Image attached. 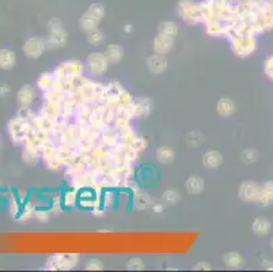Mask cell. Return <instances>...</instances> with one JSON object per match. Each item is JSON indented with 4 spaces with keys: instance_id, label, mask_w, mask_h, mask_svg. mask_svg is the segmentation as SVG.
<instances>
[{
    "instance_id": "cell-28",
    "label": "cell",
    "mask_w": 273,
    "mask_h": 272,
    "mask_svg": "<svg viewBox=\"0 0 273 272\" xmlns=\"http://www.w3.org/2000/svg\"><path fill=\"white\" fill-rule=\"evenodd\" d=\"M87 43L90 45H94V47H98L101 44L105 41V34L101 32L100 29H94V30H91V32L87 33Z\"/></svg>"
},
{
    "instance_id": "cell-4",
    "label": "cell",
    "mask_w": 273,
    "mask_h": 272,
    "mask_svg": "<svg viewBox=\"0 0 273 272\" xmlns=\"http://www.w3.org/2000/svg\"><path fill=\"white\" fill-rule=\"evenodd\" d=\"M80 260V255L78 253H56L48 259L45 264V270L56 271V270H72Z\"/></svg>"
},
{
    "instance_id": "cell-44",
    "label": "cell",
    "mask_w": 273,
    "mask_h": 272,
    "mask_svg": "<svg viewBox=\"0 0 273 272\" xmlns=\"http://www.w3.org/2000/svg\"><path fill=\"white\" fill-rule=\"evenodd\" d=\"M10 93H11V89L8 87V86L4 85V83H1V85H0V97H1V98L8 97L10 96Z\"/></svg>"
},
{
    "instance_id": "cell-20",
    "label": "cell",
    "mask_w": 273,
    "mask_h": 272,
    "mask_svg": "<svg viewBox=\"0 0 273 272\" xmlns=\"http://www.w3.org/2000/svg\"><path fill=\"white\" fill-rule=\"evenodd\" d=\"M155 157H157V161L162 165H167V163H171L175 158V153L171 147L168 146H161L159 149L157 150L155 153Z\"/></svg>"
},
{
    "instance_id": "cell-16",
    "label": "cell",
    "mask_w": 273,
    "mask_h": 272,
    "mask_svg": "<svg viewBox=\"0 0 273 272\" xmlns=\"http://www.w3.org/2000/svg\"><path fill=\"white\" fill-rule=\"evenodd\" d=\"M236 110L235 102L230 98H220L216 104V112L220 114L221 117H230Z\"/></svg>"
},
{
    "instance_id": "cell-25",
    "label": "cell",
    "mask_w": 273,
    "mask_h": 272,
    "mask_svg": "<svg viewBox=\"0 0 273 272\" xmlns=\"http://www.w3.org/2000/svg\"><path fill=\"white\" fill-rule=\"evenodd\" d=\"M53 80H55V76H53V72H44L38 76L37 79V86L38 89L41 91H48L52 89L53 85Z\"/></svg>"
},
{
    "instance_id": "cell-18",
    "label": "cell",
    "mask_w": 273,
    "mask_h": 272,
    "mask_svg": "<svg viewBox=\"0 0 273 272\" xmlns=\"http://www.w3.org/2000/svg\"><path fill=\"white\" fill-rule=\"evenodd\" d=\"M16 64V54L11 49H0V68L10 71Z\"/></svg>"
},
{
    "instance_id": "cell-40",
    "label": "cell",
    "mask_w": 273,
    "mask_h": 272,
    "mask_svg": "<svg viewBox=\"0 0 273 272\" xmlns=\"http://www.w3.org/2000/svg\"><path fill=\"white\" fill-rule=\"evenodd\" d=\"M63 210V202H61V195H57L52 199V207H51V213L60 214Z\"/></svg>"
},
{
    "instance_id": "cell-23",
    "label": "cell",
    "mask_w": 273,
    "mask_h": 272,
    "mask_svg": "<svg viewBox=\"0 0 273 272\" xmlns=\"http://www.w3.org/2000/svg\"><path fill=\"white\" fill-rule=\"evenodd\" d=\"M158 33L164 34V36H170V37H175L178 33V26L173 21H164L158 26Z\"/></svg>"
},
{
    "instance_id": "cell-36",
    "label": "cell",
    "mask_w": 273,
    "mask_h": 272,
    "mask_svg": "<svg viewBox=\"0 0 273 272\" xmlns=\"http://www.w3.org/2000/svg\"><path fill=\"white\" fill-rule=\"evenodd\" d=\"M186 143L189 144L190 147H197L203 143V135L200 132H190L186 136Z\"/></svg>"
},
{
    "instance_id": "cell-33",
    "label": "cell",
    "mask_w": 273,
    "mask_h": 272,
    "mask_svg": "<svg viewBox=\"0 0 273 272\" xmlns=\"http://www.w3.org/2000/svg\"><path fill=\"white\" fill-rule=\"evenodd\" d=\"M256 204H258L260 207H269L271 204L273 203V199L269 196L268 193L264 191L263 188L260 189V192H258L257 198H256Z\"/></svg>"
},
{
    "instance_id": "cell-15",
    "label": "cell",
    "mask_w": 273,
    "mask_h": 272,
    "mask_svg": "<svg viewBox=\"0 0 273 272\" xmlns=\"http://www.w3.org/2000/svg\"><path fill=\"white\" fill-rule=\"evenodd\" d=\"M205 182L201 176H190L185 182V189L190 195H200L204 191Z\"/></svg>"
},
{
    "instance_id": "cell-12",
    "label": "cell",
    "mask_w": 273,
    "mask_h": 272,
    "mask_svg": "<svg viewBox=\"0 0 273 272\" xmlns=\"http://www.w3.org/2000/svg\"><path fill=\"white\" fill-rule=\"evenodd\" d=\"M201 162H203V166L207 169H218L223 163V155L216 150H210V151L204 153Z\"/></svg>"
},
{
    "instance_id": "cell-48",
    "label": "cell",
    "mask_w": 273,
    "mask_h": 272,
    "mask_svg": "<svg viewBox=\"0 0 273 272\" xmlns=\"http://www.w3.org/2000/svg\"><path fill=\"white\" fill-rule=\"evenodd\" d=\"M271 248H272V249H273V238H272V240H271Z\"/></svg>"
},
{
    "instance_id": "cell-11",
    "label": "cell",
    "mask_w": 273,
    "mask_h": 272,
    "mask_svg": "<svg viewBox=\"0 0 273 272\" xmlns=\"http://www.w3.org/2000/svg\"><path fill=\"white\" fill-rule=\"evenodd\" d=\"M36 98V93H34V87L30 85L22 86L21 89L16 93V101L21 107H30Z\"/></svg>"
},
{
    "instance_id": "cell-29",
    "label": "cell",
    "mask_w": 273,
    "mask_h": 272,
    "mask_svg": "<svg viewBox=\"0 0 273 272\" xmlns=\"http://www.w3.org/2000/svg\"><path fill=\"white\" fill-rule=\"evenodd\" d=\"M34 211H36L34 206H33L30 202H27L26 204H23V207H21V211H19V214H18L16 219H18V220H21V222L29 220L32 217H34Z\"/></svg>"
},
{
    "instance_id": "cell-21",
    "label": "cell",
    "mask_w": 273,
    "mask_h": 272,
    "mask_svg": "<svg viewBox=\"0 0 273 272\" xmlns=\"http://www.w3.org/2000/svg\"><path fill=\"white\" fill-rule=\"evenodd\" d=\"M223 263L224 266L231 270H238L243 266V257L238 252H227L223 256Z\"/></svg>"
},
{
    "instance_id": "cell-37",
    "label": "cell",
    "mask_w": 273,
    "mask_h": 272,
    "mask_svg": "<svg viewBox=\"0 0 273 272\" xmlns=\"http://www.w3.org/2000/svg\"><path fill=\"white\" fill-rule=\"evenodd\" d=\"M86 270L87 271H102L104 270V263L100 259H90L86 263Z\"/></svg>"
},
{
    "instance_id": "cell-9",
    "label": "cell",
    "mask_w": 273,
    "mask_h": 272,
    "mask_svg": "<svg viewBox=\"0 0 273 272\" xmlns=\"http://www.w3.org/2000/svg\"><path fill=\"white\" fill-rule=\"evenodd\" d=\"M147 69L151 74H163L167 69V60L164 54H155L147 59Z\"/></svg>"
},
{
    "instance_id": "cell-2",
    "label": "cell",
    "mask_w": 273,
    "mask_h": 272,
    "mask_svg": "<svg viewBox=\"0 0 273 272\" xmlns=\"http://www.w3.org/2000/svg\"><path fill=\"white\" fill-rule=\"evenodd\" d=\"M105 7L101 3H93L87 10L84 11V14L79 18V27L84 33H89L94 29H98L100 23L105 18Z\"/></svg>"
},
{
    "instance_id": "cell-34",
    "label": "cell",
    "mask_w": 273,
    "mask_h": 272,
    "mask_svg": "<svg viewBox=\"0 0 273 272\" xmlns=\"http://www.w3.org/2000/svg\"><path fill=\"white\" fill-rule=\"evenodd\" d=\"M146 266H144V262L139 257H133V259H129L128 263H126V270L128 271H142L144 270Z\"/></svg>"
},
{
    "instance_id": "cell-32",
    "label": "cell",
    "mask_w": 273,
    "mask_h": 272,
    "mask_svg": "<svg viewBox=\"0 0 273 272\" xmlns=\"http://www.w3.org/2000/svg\"><path fill=\"white\" fill-rule=\"evenodd\" d=\"M48 30H49V34H53V33L64 32L65 29H64L63 21H61L60 18H57V16L52 18L51 21L48 22Z\"/></svg>"
},
{
    "instance_id": "cell-43",
    "label": "cell",
    "mask_w": 273,
    "mask_h": 272,
    "mask_svg": "<svg viewBox=\"0 0 273 272\" xmlns=\"http://www.w3.org/2000/svg\"><path fill=\"white\" fill-rule=\"evenodd\" d=\"M211 264L207 262H200L196 264L195 267H193V270H197V271H210L211 270Z\"/></svg>"
},
{
    "instance_id": "cell-17",
    "label": "cell",
    "mask_w": 273,
    "mask_h": 272,
    "mask_svg": "<svg viewBox=\"0 0 273 272\" xmlns=\"http://www.w3.org/2000/svg\"><path fill=\"white\" fill-rule=\"evenodd\" d=\"M271 229H272V224H271V220L264 217H258V218L254 219V222L252 224V230L254 231V234H257L258 237H265L271 233Z\"/></svg>"
},
{
    "instance_id": "cell-7",
    "label": "cell",
    "mask_w": 273,
    "mask_h": 272,
    "mask_svg": "<svg viewBox=\"0 0 273 272\" xmlns=\"http://www.w3.org/2000/svg\"><path fill=\"white\" fill-rule=\"evenodd\" d=\"M261 185L256 181H243L238 188V198L245 203H254Z\"/></svg>"
},
{
    "instance_id": "cell-49",
    "label": "cell",
    "mask_w": 273,
    "mask_h": 272,
    "mask_svg": "<svg viewBox=\"0 0 273 272\" xmlns=\"http://www.w3.org/2000/svg\"><path fill=\"white\" fill-rule=\"evenodd\" d=\"M0 146H1V140H0Z\"/></svg>"
},
{
    "instance_id": "cell-35",
    "label": "cell",
    "mask_w": 273,
    "mask_h": 272,
    "mask_svg": "<svg viewBox=\"0 0 273 272\" xmlns=\"http://www.w3.org/2000/svg\"><path fill=\"white\" fill-rule=\"evenodd\" d=\"M34 116H36V113L33 112L29 107H21V109L16 112V117L25 120V121H32Z\"/></svg>"
},
{
    "instance_id": "cell-6",
    "label": "cell",
    "mask_w": 273,
    "mask_h": 272,
    "mask_svg": "<svg viewBox=\"0 0 273 272\" xmlns=\"http://www.w3.org/2000/svg\"><path fill=\"white\" fill-rule=\"evenodd\" d=\"M47 49L45 45V40H42L40 37H32L27 40L26 43L23 44L22 51L23 54H26L29 59H38Z\"/></svg>"
},
{
    "instance_id": "cell-39",
    "label": "cell",
    "mask_w": 273,
    "mask_h": 272,
    "mask_svg": "<svg viewBox=\"0 0 273 272\" xmlns=\"http://www.w3.org/2000/svg\"><path fill=\"white\" fill-rule=\"evenodd\" d=\"M51 208L49 210H45V208H37L34 211V217L40 220V222H47L51 218Z\"/></svg>"
},
{
    "instance_id": "cell-42",
    "label": "cell",
    "mask_w": 273,
    "mask_h": 272,
    "mask_svg": "<svg viewBox=\"0 0 273 272\" xmlns=\"http://www.w3.org/2000/svg\"><path fill=\"white\" fill-rule=\"evenodd\" d=\"M261 188H263L264 191L273 199V180H271V181H265L263 185H261Z\"/></svg>"
},
{
    "instance_id": "cell-30",
    "label": "cell",
    "mask_w": 273,
    "mask_h": 272,
    "mask_svg": "<svg viewBox=\"0 0 273 272\" xmlns=\"http://www.w3.org/2000/svg\"><path fill=\"white\" fill-rule=\"evenodd\" d=\"M44 161H45V165L48 166V169H51V170L53 171L60 170V169L64 166L63 157L58 154V153L56 155L51 157V158H48V160H44Z\"/></svg>"
},
{
    "instance_id": "cell-41",
    "label": "cell",
    "mask_w": 273,
    "mask_h": 272,
    "mask_svg": "<svg viewBox=\"0 0 273 272\" xmlns=\"http://www.w3.org/2000/svg\"><path fill=\"white\" fill-rule=\"evenodd\" d=\"M10 210H11V214H12V217H18V214H19V211H21V206H19V202L16 200L15 198L11 199V203H10Z\"/></svg>"
},
{
    "instance_id": "cell-8",
    "label": "cell",
    "mask_w": 273,
    "mask_h": 272,
    "mask_svg": "<svg viewBox=\"0 0 273 272\" xmlns=\"http://www.w3.org/2000/svg\"><path fill=\"white\" fill-rule=\"evenodd\" d=\"M174 45V37H170V36H164V34H161L158 33L157 37L154 38V52L159 54H167L171 49H173Z\"/></svg>"
},
{
    "instance_id": "cell-19",
    "label": "cell",
    "mask_w": 273,
    "mask_h": 272,
    "mask_svg": "<svg viewBox=\"0 0 273 272\" xmlns=\"http://www.w3.org/2000/svg\"><path fill=\"white\" fill-rule=\"evenodd\" d=\"M151 109H153L151 100H148V98L135 100V118L147 117L148 114L151 113Z\"/></svg>"
},
{
    "instance_id": "cell-5",
    "label": "cell",
    "mask_w": 273,
    "mask_h": 272,
    "mask_svg": "<svg viewBox=\"0 0 273 272\" xmlns=\"http://www.w3.org/2000/svg\"><path fill=\"white\" fill-rule=\"evenodd\" d=\"M87 67L91 74L101 76L106 74V71L109 68V61L104 54L94 52V54H90L87 57Z\"/></svg>"
},
{
    "instance_id": "cell-27",
    "label": "cell",
    "mask_w": 273,
    "mask_h": 272,
    "mask_svg": "<svg viewBox=\"0 0 273 272\" xmlns=\"http://www.w3.org/2000/svg\"><path fill=\"white\" fill-rule=\"evenodd\" d=\"M116 202L117 195L114 191H111L110 188L102 191V196H101V206L102 207H113L116 204Z\"/></svg>"
},
{
    "instance_id": "cell-13",
    "label": "cell",
    "mask_w": 273,
    "mask_h": 272,
    "mask_svg": "<svg viewBox=\"0 0 273 272\" xmlns=\"http://www.w3.org/2000/svg\"><path fill=\"white\" fill-rule=\"evenodd\" d=\"M64 68V72H65V78H79L83 75L84 65L82 61L79 60H68L65 63H61Z\"/></svg>"
},
{
    "instance_id": "cell-22",
    "label": "cell",
    "mask_w": 273,
    "mask_h": 272,
    "mask_svg": "<svg viewBox=\"0 0 273 272\" xmlns=\"http://www.w3.org/2000/svg\"><path fill=\"white\" fill-rule=\"evenodd\" d=\"M61 202H63V207L72 208L79 203V189L76 188H71L68 191L61 195Z\"/></svg>"
},
{
    "instance_id": "cell-46",
    "label": "cell",
    "mask_w": 273,
    "mask_h": 272,
    "mask_svg": "<svg viewBox=\"0 0 273 272\" xmlns=\"http://www.w3.org/2000/svg\"><path fill=\"white\" fill-rule=\"evenodd\" d=\"M263 268L264 270H268V271H273V262H271V260H264Z\"/></svg>"
},
{
    "instance_id": "cell-26",
    "label": "cell",
    "mask_w": 273,
    "mask_h": 272,
    "mask_svg": "<svg viewBox=\"0 0 273 272\" xmlns=\"http://www.w3.org/2000/svg\"><path fill=\"white\" fill-rule=\"evenodd\" d=\"M162 200L163 203L168 204V206H174V204H177L181 200V195L177 189H174V188H168L166 189L164 192L162 193Z\"/></svg>"
},
{
    "instance_id": "cell-38",
    "label": "cell",
    "mask_w": 273,
    "mask_h": 272,
    "mask_svg": "<svg viewBox=\"0 0 273 272\" xmlns=\"http://www.w3.org/2000/svg\"><path fill=\"white\" fill-rule=\"evenodd\" d=\"M147 146H148L147 140H146L144 138H142V136H136V138H135V140H133L131 144L132 149L136 150V151H139V153H140V151H143V150L147 149Z\"/></svg>"
},
{
    "instance_id": "cell-45",
    "label": "cell",
    "mask_w": 273,
    "mask_h": 272,
    "mask_svg": "<svg viewBox=\"0 0 273 272\" xmlns=\"http://www.w3.org/2000/svg\"><path fill=\"white\" fill-rule=\"evenodd\" d=\"M163 210H164V207H163L162 203H153V211L157 214H161L163 213Z\"/></svg>"
},
{
    "instance_id": "cell-14",
    "label": "cell",
    "mask_w": 273,
    "mask_h": 272,
    "mask_svg": "<svg viewBox=\"0 0 273 272\" xmlns=\"http://www.w3.org/2000/svg\"><path fill=\"white\" fill-rule=\"evenodd\" d=\"M104 54L106 56L109 64H117L124 57V48L118 44H110V45L106 47Z\"/></svg>"
},
{
    "instance_id": "cell-47",
    "label": "cell",
    "mask_w": 273,
    "mask_h": 272,
    "mask_svg": "<svg viewBox=\"0 0 273 272\" xmlns=\"http://www.w3.org/2000/svg\"><path fill=\"white\" fill-rule=\"evenodd\" d=\"M133 30V26H132L131 23H126L125 26H124V32L125 33H131Z\"/></svg>"
},
{
    "instance_id": "cell-3",
    "label": "cell",
    "mask_w": 273,
    "mask_h": 272,
    "mask_svg": "<svg viewBox=\"0 0 273 272\" xmlns=\"http://www.w3.org/2000/svg\"><path fill=\"white\" fill-rule=\"evenodd\" d=\"M257 36H254L250 32L242 33V34H236L230 37V44H231L232 52L238 56V57H247L250 54H254V51L257 48Z\"/></svg>"
},
{
    "instance_id": "cell-1",
    "label": "cell",
    "mask_w": 273,
    "mask_h": 272,
    "mask_svg": "<svg viewBox=\"0 0 273 272\" xmlns=\"http://www.w3.org/2000/svg\"><path fill=\"white\" fill-rule=\"evenodd\" d=\"M177 12L179 18L188 25L204 23V8L203 1L195 0H179L177 4Z\"/></svg>"
},
{
    "instance_id": "cell-31",
    "label": "cell",
    "mask_w": 273,
    "mask_h": 272,
    "mask_svg": "<svg viewBox=\"0 0 273 272\" xmlns=\"http://www.w3.org/2000/svg\"><path fill=\"white\" fill-rule=\"evenodd\" d=\"M258 158H260V154H258L257 150H254V149L243 150V153L241 154V160L243 161L245 163H247V165L257 162Z\"/></svg>"
},
{
    "instance_id": "cell-24",
    "label": "cell",
    "mask_w": 273,
    "mask_h": 272,
    "mask_svg": "<svg viewBox=\"0 0 273 272\" xmlns=\"http://www.w3.org/2000/svg\"><path fill=\"white\" fill-rule=\"evenodd\" d=\"M133 204L136 210H147L148 207H153V199L148 196L147 193H137L133 199Z\"/></svg>"
},
{
    "instance_id": "cell-10",
    "label": "cell",
    "mask_w": 273,
    "mask_h": 272,
    "mask_svg": "<svg viewBox=\"0 0 273 272\" xmlns=\"http://www.w3.org/2000/svg\"><path fill=\"white\" fill-rule=\"evenodd\" d=\"M68 43V33L60 32V33H53V34H49L47 38H45V45H47L48 51H55V49L63 48Z\"/></svg>"
}]
</instances>
